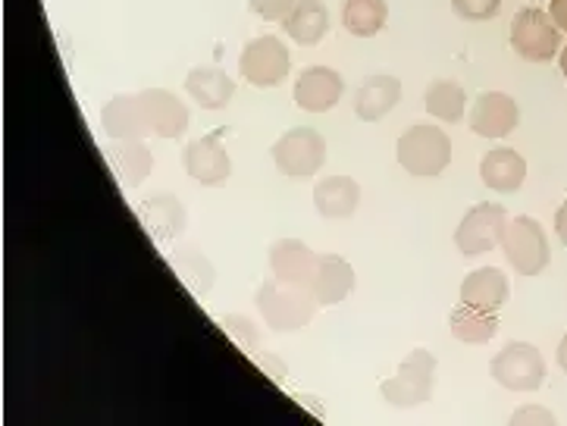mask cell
<instances>
[{
  "label": "cell",
  "mask_w": 567,
  "mask_h": 426,
  "mask_svg": "<svg viewBox=\"0 0 567 426\" xmlns=\"http://www.w3.org/2000/svg\"><path fill=\"white\" fill-rule=\"evenodd\" d=\"M317 295L305 285H289L270 279L264 282V289L257 292V311L264 314L267 326H274L276 333H292L311 323L313 311H317Z\"/></svg>",
  "instance_id": "obj_1"
},
{
  "label": "cell",
  "mask_w": 567,
  "mask_h": 426,
  "mask_svg": "<svg viewBox=\"0 0 567 426\" xmlns=\"http://www.w3.org/2000/svg\"><path fill=\"white\" fill-rule=\"evenodd\" d=\"M395 160L411 176H440L452 164V138L440 126H411L395 145Z\"/></svg>",
  "instance_id": "obj_2"
},
{
  "label": "cell",
  "mask_w": 567,
  "mask_h": 426,
  "mask_svg": "<svg viewBox=\"0 0 567 426\" xmlns=\"http://www.w3.org/2000/svg\"><path fill=\"white\" fill-rule=\"evenodd\" d=\"M512 48L527 63H549L551 56L561 54V29L549 10L520 7L512 19Z\"/></svg>",
  "instance_id": "obj_3"
},
{
  "label": "cell",
  "mask_w": 567,
  "mask_h": 426,
  "mask_svg": "<svg viewBox=\"0 0 567 426\" xmlns=\"http://www.w3.org/2000/svg\"><path fill=\"white\" fill-rule=\"evenodd\" d=\"M436 383V357L426 349H414L402 361L399 373L383 383V398L392 408H417L433 398Z\"/></svg>",
  "instance_id": "obj_4"
},
{
  "label": "cell",
  "mask_w": 567,
  "mask_h": 426,
  "mask_svg": "<svg viewBox=\"0 0 567 426\" xmlns=\"http://www.w3.org/2000/svg\"><path fill=\"white\" fill-rule=\"evenodd\" d=\"M502 251H505V260L512 263L520 277H539L551 260L546 229L533 217H514V220H508L505 239H502Z\"/></svg>",
  "instance_id": "obj_5"
},
{
  "label": "cell",
  "mask_w": 567,
  "mask_h": 426,
  "mask_svg": "<svg viewBox=\"0 0 567 426\" xmlns=\"http://www.w3.org/2000/svg\"><path fill=\"white\" fill-rule=\"evenodd\" d=\"M274 164L282 176L308 179L327 164V142L311 126H295L274 145Z\"/></svg>",
  "instance_id": "obj_6"
},
{
  "label": "cell",
  "mask_w": 567,
  "mask_h": 426,
  "mask_svg": "<svg viewBox=\"0 0 567 426\" xmlns=\"http://www.w3.org/2000/svg\"><path fill=\"white\" fill-rule=\"evenodd\" d=\"M505 229H508V210L493 201H483L474 205L464 220L457 222L455 229V245L461 254L467 258H480V254H489L493 248L502 245L505 239Z\"/></svg>",
  "instance_id": "obj_7"
},
{
  "label": "cell",
  "mask_w": 567,
  "mask_h": 426,
  "mask_svg": "<svg viewBox=\"0 0 567 426\" xmlns=\"http://www.w3.org/2000/svg\"><path fill=\"white\" fill-rule=\"evenodd\" d=\"M289 70H292L289 48L274 35H260L248 41L241 48V56H238V73L255 89H274L289 75Z\"/></svg>",
  "instance_id": "obj_8"
},
{
  "label": "cell",
  "mask_w": 567,
  "mask_h": 426,
  "mask_svg": "<svg viewBox=\"0 0 567 426\" xmlns=\"http://www.w3.org/2000/svg\"><path fill=\"white\" fill-rule=\"evenodd\" d=\"M489 373L502 389L533 392L546 380V361H543L539 349H533L527 342H512L495 354Z\"/></svg>",
  "instance_id": "obj_9"
},
{
  "label": "cell",
  "mask_w": 567,
  "mask_h": 426,
  "mask_svg": "<svg viewBox=\"0 0 567 426\" xmlns=\"http://www.w3.org/2000/svg\"><path fill=\"white\" fill-rule=\"evenodd\" d=\"M185 173L202 183V186H223L233 173V160L229 150L223 148V132H210L198 142L185 145L183 150Z\"/></svg>",
  "instance_id": "obj_10"
},
{
  "label": "cell",
  "mask_w": 567,
  "mask_h": 426,
  "mask_svg": "<svg viewBox=\"0 0 567 426\" xmlns=\"http://www.w3.org/2000/svg\"><path fill=\"white\" fill-rule=\"evenodd\" d=\"M517 101L505 92H486L474 101L471 111V129L480 138H508L517 129Z\"/></svg>",
  "instance_id": "obj_11"
},
{
  "label": "cell",
  "mask_w": 567,
  "mask_h": 426,
  "mask_svg": "<svg viewBox=\"0 0 567 426\" xmlns=\"http://www.w3.org/2000/svg\"><path fill=\"white\" fill-rule=\"evenodd\" d=\"M346 92L342 75L330 66H308L295 82V104L308 113H327L332 111Z\"/></svg>",
  "instance_id": "obj_12"
},
{
  "label": "cell",
  "mask_w": 567,
  "mask_h": 426,
  "mask_svg": "<svg viewBox=\"0 0 567 426\" xmlns=\"http://www.w3.org/2000/svg\"><path fill=\"white\" fill-rule=\"evenodd\" d=\"M317 267H320V254H313L305 241L282 239L270 248V273L279 282L311 289L313 277H317Z\"/></svg>",
  "instance_id": "obj_13"
},
{
  "label": "cell",
  "mask_w": 567,
  "mask_h": 426,
  "mask_svg": "<svg viewBox=\"0 0 567 426\" xmlns=\"http://www.w3.org/2000/svg\"><path fill=\"white\" fill-rule=\"evenodd\" d=\"M101 126L113 142H142L151 132L142 94H116L113 101H107L101 111Z\"/></svg>",
  "instance_id": "obj_14"
},
{
  "label": "cell",
  "mask_w": 567,
  "mask_h": 426,
  "mask_svg": "<svg viewBox=\"0 0 567 426\" xmlns=\"http://www.w3.org/2000/svg\"><path fill=\"white\" fill-rule=\"evenodd\" d=\"M402 101V82L395 75H367L354 92V113L364 123H380Z\"/></svg>",
  "instance_id": "obj_15"
},
{
  "label": "cell",
  "mask_w": 567,
  "mask_h": 426,
  "mask_svg": "<svg viewBox=\"0 0 567 426\" xmlns=\"http://www.w3.org/2000/svg\"><path fill=\"white\" fill-rule=\"evenodd\" d=\"M508 295H512V282L495 267H480L461 282V304H471L476 311L498 314V308L508 301Z\"/></svg>",
  "instance_id": "obj_16"
},
{
  "label": "cell",
  "mask_w": 567,
  "mask_h": 426,
  "mask_svg": "<svg viewBox=\"0 0 567 426\" xmlns=\"http://www.w3.org/2000/svg\"><path fill=\"white\" fill-rule=\"evenodd\" d=\"M142 104H145L147 126L161 138H183L188 129V107L176 94L164 92V89H147L142 92Z\"/></svg>",
  "instance_id": "obj_17"
},
{
  "label": "cell",
  "mask_w": 567,
  "mask_h": 426,
  "mask_svg": "<svg viewBox=\"0 0 567 426\" xmlns=\"http://www.w3.org/2000/svg\"><path fill=\"white\" fill-rule=\"evenodd\" d=\"M480 179L498 195H514L527 179V160L512 148H493L480 160Z\"/></svg>",
  "instance_id": "obj_18"
},
{
  "label": "cell",
  "mask_w": 567,
  "mask_h": 426,
  "mask_svg": "<svg viewBox=\"0 0 567 426\" xmlns=\"http://www.w3.org/2000/svg\"><path fill=\"white\" fill-rule=\"evenodd\" d=\"M361 205V186L348 176H330L313 186V207L323 220H348Z\"/></svg>",
  "instance_id": "obj_19"
},
{
  "label": "cell",
  "mask_w": 567,
  "mask_h": 426,
  "mask_svg": "<svg viewBox=\"0 0 567 426\" xmlns=\"http://www.w3.org/2000/svg\"><path fill=\"white\" fill-rule=\"evenodd\" d=\"M185 92L204 111H223L236 94V82L217 66H198L185 75Z\"/></svg>",
  "instance_id": "obj_20"
},
{
  "label": "cell",
  "mask_w": 567,
  "mask_h": 426,
  "mask_svg": "<svg viewBox=\"0 0 567 426\" xmlns=\"http://www.w3.org/2000/svg\"><path fill=\"white\" fill-rule=\"evenodd\" d=\"M354 285H358V277H354V270H351V263L346 258H339V254H323L320 258L317 277L311 282V292L323 308L346 301L354 292Z\"/></svg>",
  "instance_id": "obj_21"
},
{
  "label": "cell",
  "mask_w": 567,
  "mask_h": 426,
  "mask_svg": "<svg viewBox=\"0 0 567 426\" xmlns=\"http://www.w3.org/2000/svg\"><path fill=\"white\" fill-rule=\"evenodd\" d=\"M282 29H286V35L292 38L295 44L313 48L330 32V10L320 0H298L292 7V13L282 19Z\"/></svg>",
  "instance_id": "obj_22"
},
{
  "label": "cell",
  "mask_w": 567,
  "mask_h": 426,
  "mask_svg": "<svg viewBox=\"0 0 567 426\" xmlns=\"http://www.w3.org/2000/svg\"><path fill=\"white\" fill-rule=\"evenodd\" d=\"M423 107H426L430 116H436L440 123L455 126V123L464 120V113H467V94L452 79H436L426 89V94H423Z\"/></svg>",
  "instance_id": "obj_23"
},
{
  "label": "cell",
  "mask_w": 567,
  "mask_h": 426,
  "mask_svg": "<svg viewBox=\"0 0 567 426\" xmlns=\"http://www.w3.org/2000/svg\"><path fill=\"white\" fill-rule=\"evenodd\" d=\"M449 326H452V333L461 342L486 345L495 335V330H498V316L493 311H476L471 304H457L452 316H449Z\"/></svg>",
  "instance_id": "obj_24"
},
{
  "label": "cell",
  "mask_w": 567,
  "mask_h": 426,
  "mask_svg": "<svg viewBox=\"0 0 567 426\" xmlns=\"http://www.w3.org/2000/svg\"><path fill=\"white\" fill-rule=\"evenodd\" d=\"M107 157L128 186H142L154 169V154L142 142H116L113 148H107Z\"/></svg>",
  "instance_id": "obj_25"
},
{
  "label": "cell",
  "mask_w": 567,
  "mask_h": 426,
  "mask_svg": "<svg viewBox=\"0 0 567 426\" xmlns=\"http://www.w3.org/2000/svg\"><path fill=\"white\" fill-rule=\"evenodd\" d=\"M385 19H389L385 0H346L342 7V25L354 38H373L385 25Z\"/></svg>",
  "instance_id": "obj_26"
},
{
  "label": "cell",
  "mask_w": 567,
  "mask_h": 426,
  "mask_svg": "<svg viewBox=\"0 0 567 426\" xmlns=\"http://www.w3.org/2000/svg\"><path fill=\"white\" fill-rule=\"evenodd\" d=\"M145 222L151 226V232H154L157 239H173L185 222L183 205L173 201V198H154V201L145 207Z\"/></svg>",
  "instance_id": "obj_27"
},
{
  "label": "cell",
  "mask_w": 567,
  "mask_h": 426,
  "mask_svg": "<svg viewBox=\"0 0 567 426\" xmlns=\"http://www.w3.org/2000/svg\"><path fill=\"white\" fill-rule=\"evenodd\" d=\"M452 10L467 22H489L498 17L502 0H452Z\"/></svg>",
  "instance_id": "obj_28"
},
{
  "label": "cell",
  "mask_w": 567,
  "mask_h": 426,
  "mask_svg": "<svg viewBox=\"0 0 567 426\" xmlns=\"http://www.w3.org/2000/svg\"><path fill=\"white\" fill-rule=\"evenodd\" d=\"M295 3H298V0H248V7H251L260 19H267V22H282V19L292 13Z\"/></svg>",
  "instance_id": "obj_29"
},
{
  "label": "cell",
  "mask_w": 567,
  "mask_h": 426,
  "mask_svg": "<svg viewBox=\"0 0 567 426\" xmlns=\"http://www.w3.org/2000/svg\"><path fill=\"white\" fill-rule=\"evenodd\" d=\"M514 424H555L549 408H520L514 414Z\"/></svg>",
  "instance_id": "obj_30"
},
{
  "label": "cell",
  "mask_w": 567,
  "mask_h": 426,
  "mask_svg": "<svg viewBox=\"0 0 567 426\" xmlns=\"http://www.w3.org/2000/svg\"><path fill=\"white\" fill-rule=\"evenodd\" d=\"M549 17L555 19V25H558L561 32H567V0H551Z\"/></svg>",
  "instance_id": "obj_31"
},
{
  "label": "cell",
  "mask_w": 567,
  "mask_h": 426,
  "mask_svg": "<svg viewBox=\"0 0 567 426\" xmlns=\"http://www.w3.org/2000/svg\"><path fill=\"white\" fill-rule=\"evenodd\" d=\"M555 236L567 245V201L558 207V214H555Z\"/></svg>",
  "instance_id": "obj_32"
},
{
  "label": "cell",
  "mask_w": 567,
  "mask_h": 426,
  "mask_svg": "<svg viewBox=\"0 0 567 426\" xmlns=\"http://www.w3.org/2000/svg\"><path fill=\"white\" fill-rule=\"evenodd\" d=\"M555 361H558V367L567 373V333H565V339L558 342V354H555Z\"/></svg>",
  "instance_id": "obj_33"
},
{
  "label": "cell",
  "mask_w": 567,
  "mask_h": 426,
  "mask_svg": "<svg viewBox=\"0 0 567 426\" xmlns=\"http://www.w3.org/2000/svg\"><path fill=\"white\" fill-rule=\"evenodd\" d=\"M561 75L567 79V48H561Z\"/></svg>",
  "instance_id": "obj_34"
}]
</instances>
